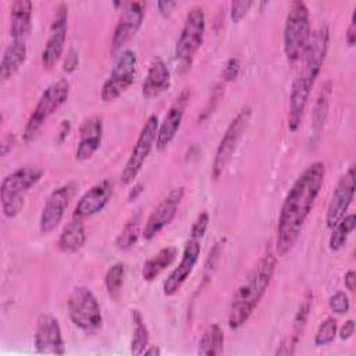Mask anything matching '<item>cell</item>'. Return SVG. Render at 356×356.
<instances>
[{"instance_id": "6da1fadb", "label": "cell", "mask_w": 356, "mask_h": 356, "mask_svg": "<svg viewBox=\"0 0 356 356\" xmlns=\"http://www.w3.org/2000/svg\"><path fill=\"white\" fill-rule=\"evenodd\" d=\"M325 178V164L320 160L310 163L288 191L278 216L275 229V254L285 256L296 245L305 222Z\"/></svg>"}, {"instance_id": "60d3db41", "label": "cell", "mask_w": 356, "mask_h": 356, "mask_svg": "<svg viewBox=\"0 0 356 356\" xmlns=\"http://www.w3.org/2000/svg\"><path fill=\"white\" fill-rule=\"evenodd\" d=\"M338 334H339V338H341V339H349V338L355 334V321H353L352 318L346 320V321L341 325Z\"/></svg>"}, {"instance_id": "d6a6232c", "label": "cell", "mask_w": 356, "mask_h": 356, "mask_svg": "<svg viewBox=\"0 0 356 356\" xmlns=\"http://www.w3.org/2000/svg\"><path fill=\"white\" fill-rule=\"evenodd\" d=\"M330 96H331V82H325L318 93V97L313 110V129L316 134H320L324 125V121L327 118Z\"/></svg>"}, {"instance_id": "4316f807", "label": "cell", "mask_w": 356, "mask_h": 356, "mask_svg": "<svg viewBox=\"0 0 356 356\" xmlns=\"http://www.w3.org/2000/svg\"><path fill=\"white\" fill-rule=\"evenodd\" d=\"M178 249L175 246H165L156 254L147 259L142 267V278L147 282L156 280L164 270H167L177 259Z\"/></svg>"}, {"instance_id": "f35d334b", "label": "cell", "mask_w": 356, "mask_h": 356, "mask_svg": "<svg viewBox=\"0 0 356 356\" xmlns=\"http://www.w3.org/2000/svg\"><path fill=\"white\" fill-rule=\"evenodd\" d=\"M79 65V51L75 47H70L64 60H63V71L67 74L74 72Z\"/></svg>"}, {"instance_id": "b9f144b4", "label": "cell", "mask_w": 356, "mask_h": 356, "mask_svg": "<svg viewBox=\"0 0 356 356\" xmlns=\"http://www.w3.org/2000/svg\"><path fill=\"white\" fill-rule=\"evenodd\" d=\"M177 6H178L177 1H170V0H167V1H165V0H161V1L157 3L159 11H160V14H161L163 17H168Z\"/></svg>"}, {"instance_id": "ab89813d", "label": "cell", "mask_w": 356, "mask_h": 356, "mask_svg": "<svg viewBox=\"0 0 356 356\" xmlns=\"http://www.w3.org/2000/svg\"><path fill=\"white\" fill-rule=\"evenodd\" d=\"M355 17H356V8L353 10V13H352V15H350L349 26H348L346 35H345L346 43H348L349 46H355V42H356V21H355Z\"/></svg>"}, {"instance_id": "9c48e42d", "label": "cell", "mask_w": 356, "mask_h": 356, "mask_svg": "<svg viewBox=\"0 0 356 356\" xmlns=\"http://www.w3.org/2000/svg\"><path fill=\"white\" fill-rule=\"evenodd\" d=\"M252 118V107L250 106H243L236 115L231 120L228 124L225 132L222 134L220 143L216 149V154L213 159L211 164V177L214 179H218L221 174L224 172L225 167L231 161L234 153L238 149L239 142L242 140Z\"/></svg>"}, {"instance_id": "d6986e66", "label": "cell", "mask_w": 356, "mask_h": 356, "mask_svg": "<svg viewBox=\"0 0 356 356\" xmlns=\"http://www.w3.org/2000/svg\"><path fill=\"white\" fill-rule=\"evenodd\" d=\"M191 96H192L191 88H184L179 92V95L175 97V100L171 103L163 121H160L157 138H156V146L159 150H164L178 134L185 115V110L189 104Z\"/></svg>"}, {"instance_id": "74e56055", "label": "cell", "mask_w": 356, "mask_h": 356, "mask_svg": "<svg viewBox=\"0 0 356 356\" xmlns=\"http://www.w3.org/2000/svg\"><path fill=\"white\" fill-rule=\"evenodd\" d=\"M253 6V1L250 0H239V1H232L231 3V19L234 22H239L250 10Z\"/></svg>"}, {"instance_id": "7dc6e473", "label": "cell", "mask_w": 356, "mask_h": 356, "mask_svg": "<svg viewBox=\"0 0 356 356\" xmlns=\"http://www.w3.org/2000/svg\"><path fill=\"white\" fill-rule=\"evenodd\" d=\"M161 353V350H160V348H157L156 345H149L146 349H145V352H143V355H160Z\"/></svg>"}, {"instance_id": "603a6c76", "label": "cell", "mask_w": 356, "mask_h": 356, "mask_svg": "<svg viewBox=\"0 0 356 356\" xmlns=\"http://www.w3.org/2000/svg\"><path fill=\"white\" fill-rule=\"evenodd\" d=\"M32 3L15 0L10 7V35L14 42H25L32 26Z\"/></svg>"}, {"instance_id": "5b68a950", "label": "cell", "mask_w": 356, "mask_h": 356, "mask_svg": "<svg viewBox=\"0 0 356 356\" xmlns=\"http://www.w3.org/2000/svg\"><path fill=\"white\" fill-rule=\"evenodd\" d=\"M312 38L310 14L305 1H292L284 24V54L289 63H298Z\"/></svg>"}, {"instance_id": "bcb514c9", "label": "cell", "mask_w": 356, "mask_h": 356, "mask_svg": "<svg viewBox=\"0 0 356 356\" xmlns=\"http://www.w3.org/2000/svg\"><path fill=\"white\" fill-rule=\"evenodd\" d=\"M70 129H71V124H70V121L68 120H64L63 122H61V127H60V135H58V142H63L67 136H68V134H70Z\"/></svg>"}, {"instance_id": "9a60e30c", "label": "cell", "mask_w": 356, "mask_h": 356, "mask_svg": "<svg viewBox=\"0 0 356 356\" xmlns=\"http://www.w3.org/2000/svg\"><path fill=\"white\" fill-rule=\"evenodd\" d=\"M145 18V4L142 1L124 3L111 38V51L118 53L139 31Z\"/></svg>"}, {"instance_id": "3957f363", "label": "cell", "mask_w": 356, "mask_h": 356, "mask_svg": "<svg viewBox=\"0 0 356 356\" xmlns=\"http://www.w3.org/2000/svg\"><path fill=\"white\" fill-rule=\"evenodd\" d=\"M275 266V252L267 249L238 286L228 310V327L231 330L241 328L250 318L271 284Z\"/></svg>"}, {"instance_id": "d4e9b609", "label": "cell", "mask_w": 356, "mask_h": 356, "mask_svg": "<svg viewBox=\"0 0 356 356\" xmlns=\"http://www.w3.org/2000/svg\"><path fill=\"white\" fill-rule=\"evenodd\" d=\"M86 242V229L83 220L72 217L70 222H67L58 236L57 248L63 253H75L78 252Z\"/></svg>"}, {"instance_id": "f1b7e54d", "label": "cell", "mask_w": 356, "mask_h": 356, "mask_svg": "<svg viewBox=\"0 0 356 356\" xmlns=\"http://www.w3.org/2000/svg\"><path fill=\"white\" fill-rule=\"evenodd\" d=\"M132 320V338L129 343V349L132 355H143L145 349L149 346V330L145 324V318L139 310H131Z\"/></svg>"}, {"instance_id": "8fae6325", "label": "cell", "mask_w": 356, "mask_h": 356, "mask_svg": "<svg viewBox=\"0 0 356 356\" xmlns=\"http://www.w3.org/2000/svg\"><path fill=\"white\" fill-rule=\"evenodd\" d=\"M159 124H160L159 117L156 114H150L145 121V124L142 125L140 132L136 138V142L120 175V181L122 185L132 184L136 179L138 174L140 172L142 167L145 165L153 146L156 145Z\"/></svg>"}, {"instance_id": "44dd1931", "label": "cell", "mask_w": 356, "mask_h": 356, "mask_svg": "<svg viewBox=\"0 0 356 356\" xmlns=\"http://www.w3.org/2000/svg\"><path fill=\"white\" fill-rule=\"evenodd\" d=\"M103 129V118L100 115H90L82 121L79 127V139L75 147L76 160L85 161L92 159L102 145Z\"/></svg>"}, {"instance_id": "cb8c5ba5", "label": "cell", "mask_w": 356, "mask_h": 356, "mask_svg": "<svg viewBox=\"0 0 356 356\" xmlns=\"http://www.w3.org/2000/svg\"><path fill=\"white\" fill-rule=\"evenodd\" d=\"M312 305H313V293L307 292L302 300V303L299 305V309L295 314L293 318V327H292V335L286 342H282L280 345V349L275 350V355H292L295 353V348L299 342V339L302 338V334L305 331L310 310H312Z\"/></svg>"}, {"instance_id": "ba28073f", "label": "cell", "mask_w": 356, "mask_h": 356, "mask_svg": "<svg viewBox=\"0 0 356 356\" xmlns=\"http://www.w3.org/2000/svg\"><path fill=\"white\" fill-rule=\"evenodd\" d=\"M67 312L71 323L86 334H95L103 325L100 303L86 286L72 288L67 300Z\"/></svg>"}, {"instance_id": "f546056e", "label": "cell", "mask_w": 356, "mask_h": 356, "mask_svg": "<svg viewBox=\"0 0 356 356\" xmlns=\"http://www.w3.org/2000/svg\"><path fill=\"white\" fill-rule=\"evenodd\" d=\"M125 280V264L122 261H117L111 264L104 274V286L107 295L111 300L118 302L122 293Z\"/></svg>"}, {"instance_id": "30bf717a", "label": "cell", "mask_w": 356, "mask_h": 356, "mask_svg": "<svg viewBox=\"0 0 356 356\" xmlns=\"http://www.w3.org/2000/svg\"><path fill=\"white\" fill-rule=\"evenodd\" d=\"M138 57L131 49L121 50L114 60L111 71L100 89V99L111 103L118 99L135 81Z\"/></svg>"}, {"instance_id": "83f0119b", "label": "cell", "mask_w": 356, "mask_h": 356, "mask_svg": "<svg viewBox=\"0 0 356 356\" xmlns=\"http://www.w3.org/2000/svg\"><path fill=\"white\" fill-rule=\"evenodd\" d=\"M224 350V332L222 328L213 323L206 327L203 331L199 343H197V355L200 356H218Z\"/></svg>"}, {"instance_id": "e0dca14e", "label": "cell", "mask_w": 356, "mask_h": 356, "mask_svg": "<svg viewBox=\"0 0 356 356\" xmlns=\"http://www.w3.org/2000/svg\"><path fill=\"white\" fill-rule=\"evenodd\" d=\"M200 242L202 239L189 235L188 241L185 242L178 266L168 274V277L163 282V293L165 296L175 295L192 274L200 256Z\"/></svg>"}, {"instance_id": "277c9868", "label": "cell", "mask_w": 356, "mask_h": 356, "mask_svg": "<svg viewBox=\"0 0 356 356\" xmlns=\"http://www.w3.org/2000/svg\"><path fill=\"white\" fill-rule=\"evenodd\" d=\"M43 177V170L38 165H22L7 174L0 185V203L4 217H17L24 206L28 191Z\"/></svg>"}, {"instance_id": "d590c367", "label": "cell", "mask_w": 356, "mask_h": 356, "mask_svg": "<svg viewBox=\"0 0 356 356\" xmlns=\"http://www.w3.org/2000/svg\"><path fill=\"white\" fill-rule=\"evenodd\" d=\"M239 71H241V63H239V58L238 57H229L224 67H222V72H221V76H222V81L224 82H232L238 78L239 75Z\"/></svg>"}, {"instance_id": "7402d4cb", "label": "cell", "mask_w": 356, "mask_h": 356, "mask_svg": "<svg viewBox=\"0 0 356 356\" xmlns=\"http://www.w3.org/2000/svg\"><path fill=\"white\" fill-rule=\"evenodd\" d=\"M171 86V71L161 57H154L142 83V95L146 99L156 97Z\"/></svg>"}, {"instance_id": "5bb4252c", "label": "cell", "mask_w": 356, "mask_h": 356, "mask_svg": "<svg viewBox=\"0 0 356 356\" xmlns=\"http://www.w3.org/2000/svg\"><path fill=\"white\" fill-rule=\"evenodd\" d=\"M185 195V188L178 186L171 189L154 207V210L147 217L145 227L142 229V238L145 241H152L159 235L167 225L172 222L177 216L179 203Z\"/></svg>"}, {"instance_id": "ee69618b", "label": "cell", "mask_w": 356, "mask_h": 356, "mask_svg": "<svg viewBox=\"0 0 356 356\" xmlns=\"http://www.w3.org/2000/svg\"><path fill=\"white\" fill-rule=\"evenodd\" d=\"M14 142H15V136H14L13 132L3 138V140H1V156H6L11 150V147L14 146Z\"/></svg>"}, {"instance_id": "52a82bcc", "label": "cell", "mask_w": 356, "mask_h": 356, "mask_svg": "<svg viewBox=\"0 0 356 356\" xmlns=\"http://www.w3.org/2000/svg\"><path fill=\"white\" fill-rule=\"evenodd\" d=\"M70 95V82L64 78L57 79L51 82L40 95L35 108L32 110L24 131H22V139L25 142L32 140L36 134L40 131V128L44 125V122L51 117L68 99Z\"/></svg>"}, {"instance_id": "4fadbf2b", "label": "cell", "mask_w": 356, "mask_h": 356, "mask_svg": "<svg viewBox=\"0 0 356 356\" xmlns=\"http://www.w3.org/2000/svg\"><path fill=\"white\" fill-rule=\"evenodd\" d=\"M68 31V7L65 3H58L54 8L53 19L49 29V36L40 54L42 65L50 70L61 58Z\"/></svg>"}, {"instance_id": "1f68e13d", "label": "cell", "mask_w": 356, "mask_h": 356, "mask_svg": "<svg viewBox=\"0 0 356 356\" xmlns=\"http://www.w3.org/2000/svg\"><path fill=\"white\" fill-rule=\"evenodd\" d=\"M140 235V213L138 211L136 214H132L122 227L121 232L115 239V246L120 250H128L136 245Z\"/></svg>"}, {"instance_id": "484cf974", "label": "cell", "mask_w": 356, "mask_h": 356, "mask_svg": "<svg viewBox=\"0 0 356 356\" xmlns=\"http://www.w3.org/2000/svg\"><path fill=\"white\" fill-rule=\"evenodd\" d=\"M28 56V49L25 42H14L4 49L0 61V78L1 82L8 81L25 63Z\"/></svg>"}, {"instance_id": "7c38bea8", "label": "cell", "mask_w": 356, "mask_h": 356, "mask_svg": "<svg viewBox=\"0 0 356 356\" xmlns=\"http://www.w3.org/2000/svg\"><path fill=\"white\" fill-rule=\"evenodd\" d=\"M78 191L76 181H68L54 188L47 196L39 220V231L42 235H47L54 231L61 222L67 207L74 199Z\"/></svg>"}, {"instance_id": "ac0fdd59", "label": "cell", "mask_w": 356, "mask_h": 356, "mask_svg": "<svg viewBox=\"0 0 356 356\" xmlns=\"http://www.w3.org/2000/svg\"><path fill=\"white\" fill-rule=\"evenodd\" d=\"M355 164H352L346 172L339 178L331 200L327 207V214H325V224L330 229H332L337 222L346 214L353 197H355V189H356V182H355Z\"/></svg>"}, {"instance_id": "2e32d148", "label": "cell", "mask_w": 356, "mask_h": 356, "mask_svg": "<svg viewBox=\"0 0 356 356\" xmlns=\"http://www.w3.org/2000/svg\"><path fill=\"white\" fill-rule=\"evenodd\" d=\"M33 346L38 353L64 355L65 343L58 320L50 313H42L36 320Z\"/></svg>"}, {"instance_id": "ffe728a7", "label": "cell", "mask_w": 356, "mask_h": 356, "mask_svg": "<svg viewBox=\"0 0 356 356\" xmlns=\"http://www.w3.org/2000/svg\"><path fill=\"white\" fill-rule=\"evenodd\" d=\"M113 196V184L108 179H102L90 186L76 202L72 217L88 218L100 213Z\"/></svg>"}, {"instance_id": "f6af8a7d", "label": "cell", "mask_w": 356, "mask_h": 356, "mask_svg": "<svg viewBox=\"0 0 356 356\" xmlns=\"http://www.w3.org/2000/svg\"><path fill=\"white\" fill-rule=\"evenodd\" d=\"M143 189H145V185H143L142 182H136V184H134L132 189H129V192H128V200H129V202L135 200V199H136V197L143 192Z\"/></svg>"}, {"instance_id": "8992f818", "label": "cell", "mask_w": 356, "mask_h": 356, "mask_svg": "<svg viewBox=\"0 0 356 356\" xmlns=\"http://www.w3.org/2000/svg\"><path fill=\"white\" fill-rule=\"evenodd\" d=\"M204 31V8L196 4L188 10L175 44V60L181 72H185L191 68L192 61L203 43Z\"/></svg>"}, {"instance_id": "7a4b0ae2", "label": "cell", "mask_w": 356, "mask_h": 356, "mask_svg": "<svg viewBox=\"0 0 356 356\" xmlns=\"http://www.w3.org/2000/svg\"><path fill=\"white\" fill-rule=\"evenodd\" d=\"M330 44V28L327 24H321L310 38V42L302 56V64L292 82L289 95V111H288V128L291 132H296L300 127L305 108L307 106L312 89L321 72Z\"/></svg>"}, {"instance_id": "8d00e7d4", "label": "cell", "mask_w": 356, "mask_h": 356, "mask_svg": "<svg viewBox=\"0 0 356 356\" xmlns=\"http://www.w3.org/2000/svg\"><path fill=\"white\" fill-rule=\"evenodd\" d=\"M209 222H210L209 213L202 211V213L196 217L195 222L192 224L189 235H191V236H195V238H199V239H203V236H204V234H206V231H207Z\"/></svg>"}, {"instance_id": "836d02e7", "label": "cell", "mask_w": 356, "mask_h": 356, "mask_svg": "<svg viewBox=\"0 0 356 356\" xmlns=\"http://www.w3.org/2000/svg\"><path fill=\"white\" fill-rule=\"evenodd\" d=\"M338 332V324H337V318L334 317H327L325 320H323L316 331L314 335V345L316 346H325L328 343H331Z\"/></svg>"}, {"instance_id": "4dcf8cb0", "label": "cell", "mask_w": 356, "mask_h": 356, "mask_svg": "<svg viewBox=\"0 0 356 356\" xmlns=\"http://www.w3.org/2000/svg\"><path fill=\"white\" fill-rule=\"evenodd\" d=\"M355 227H356V216L353 213L345 214L337 222V225L332 228V232L328 239V248L334 252L339 250L346 243V241H348L350 232L355 229Z\"/></svg>"}, {"instance_id": "e575fe53", "label": "cell", "mask_w": 356, "mask_h": 356, "mask_svg": "<svg viewBox=\"0 0 356 356\" xmlns=\"http://www.w3.org/2000/svg\"><path fill=\"white\" fill-rule=\"evenodd\" d=\"M328 305L335 314H346L350 309L349 296L343 291H337L334 295H331Z\"/></svg>"}, {"instance_id": "7bdbcfd3", "label": "cell", "mask_w": 356, "mask_h": 356, "mask_svg": "<svg viewBox=\"0 0 356 356\" xmlns=\"http://www.w3.org/2000/svg\"><path fill=\"white\" fill-rule=\"evenodd\" d=\"M343 282H345V288H346L349 292H353L355 288H356V273H355L353 270L346 271V273H345Z\"/></svg>"}]
</instances>
